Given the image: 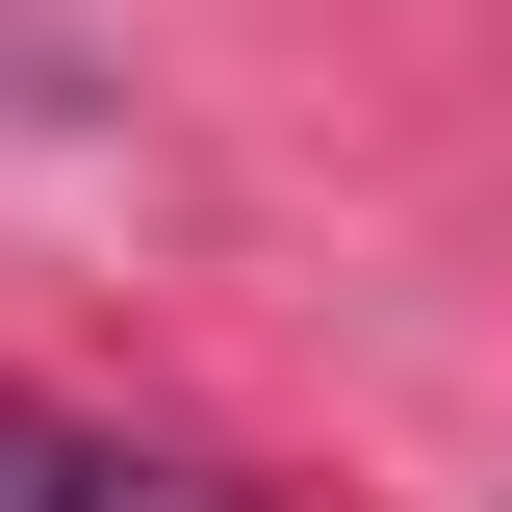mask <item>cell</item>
Segmentation results:
<instances>
[{"label":"cell","instance_id":"6da1fadb","mask_svg":"<svg viewBox=\"0 0 512 512\" xmlns=\"http://www.w3.org/2000/svg\"><path fill=\"white\" fill-rule=\"evenodd\" d=\"M0 512H231V487H180V461H128V436H77V410H0Z\"/></svg>","mask_w":512,"mask_h":512}]
</instances>
